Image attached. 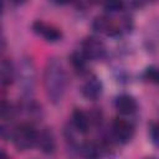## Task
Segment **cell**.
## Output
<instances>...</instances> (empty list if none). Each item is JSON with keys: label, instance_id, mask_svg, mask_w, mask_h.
Here are the masks:
<instances>
[{"label": "cell", "instance_id": "12", "mask_svg": "<svg viewBox=\"0 0 159 159\" xmlns=\"http://www.w3.org/2000/svg\"><path fill=\"white\" fill-rule=\"evenodd\" d=\"M16 78V68L10 58H2L0 65V81L4 87H9Z\"/></svg>", "mask_w": 159, "mask_h": 159}, {"label": "cell", "instance_id": "7", "mask_svg": "<svg viewBox=\"0 0 159 159\" xmlns=\"http://www.w3.org/2000/svg\"><path fill=\"white\" fill-rule=\"evenodd\" d=\"M92 27L97 34H103L108 36H114L120 32V27L108 15L96 16L92 22Z\"/></svg>", "mask_w": 159, "mask_h": 159}, {"label": "cell", "instance_id": "6", "mask_svg": "<svg viewBox=\"0 0 159 159\" xmlns=\"http://www.w3.org/2000/svg\"><path fill=\"white\" fill-rule=\"evenodd\" d=\"M32 31L41 36L42 39H45L47 42H57L62 39V32L61 30L52 25V24H48L46 21H42V20H36L32 22Z\"/></svg>", "mask_w": 159, "mask_h": 159}, {"label": "cell", "instance_id": "5", "mask_svg": "<svg viewBox=\"0 0 159 159\" xmlns=\"http://www.w3.org/2000/svg\"><path fill=\"white\" fill-rule=\"evenodd\" d=\"M81 52L86 56L87 60L98 61V60H102L104 57L106 46L98 37L88 36L81 43Z\"/></svg>", "mask_w": 159, "mask_h": 159}, {"label": "cell", "instance_id": "16", "mask_svg": "<svg viewBox=\"0 0 159 159\" xmlns=\"http://www.w3.org/2000/svg\"><path fill=\"white\" fill-rule=\"evenodd\" d=\"M143 76L148 82L154 83V84H159V68L158 67H155V66L147 67Z\"/></svg>", "mask_w": 159, "mask_h": 159}, {"label": "cell", "instance_id": "14", "mask_svg": "<svg viewBox=\"0 0 159 159\" xmlns=\"http://www.w3.org/2000/svg\"><path fill=\"white\" fill-rule=\"evenodd\" d=\"M16 113H17V108L12 103H9L6 101H2L1 102L0 116H1L2 123H9L10 124L14 120V118L16 117Z\"/></svg>", "mask_w": 159, "mask_h": 159}, {"label": "cell", "instance_id": "8", "mask_svg": "<svg viewBox=\"0 0 159 159\" xmlns=\"http://www.w3.org/2000/svg\"><path fill=\"white\" fill-rule=\"evenodd\" d=\"M103 92V84L101 82V80L96 76H91L88 77L82 87H81V93L82 96L86 98V99H89V101H96L101 97Z\"/></svg>", "mask_w": 159, "mask_h": 159}, {"label": "cell", "instance_id": "11", "mask_svg": "<svg viewBox=\"0 0 159 159\" xmlns=\"http://www.w3.org/2000/svg\"><path fill=\"white\" fill-rule=\"evenodd\" d=\"M72 127L78 132V133H87L91 125V116L86 113L81 108H75L72 112Z\"/></svg>", "mask_w": 159, "mask_h": 159}, {"label": "cell", "instance_id": "15", "mask_svg": "<svg viewBox=\"0 0 159 159\" xmlns=\"http://www.w3.org/2000/svg\"><path fill=\"white\" fill-rule=\"evenodd\" d=\"M70 61H71V65L73 67V70L78 73H83L86 71V67H87V58L86 56L80 51H76L73 52L71 56H70Z\"/></svg>", "mask_w": 159, "mask_h": 159}, {"label": "cell", "instance_id": "10", "mask_svg": "<svg viewBox=\"0 0 159 159\" xmlns=\"http://www.w3.org/2000/svg\"><path fill=\"white\" fill-rule=\"evenodd\" d=\"M116 109L123 114V116H129V114H133L137 109H138V103L135 101L134 97H132L130 94H119L117 98H116Z\"/></svg>", "mask_w": 159, "mask_h": 159}, {"label": "cell", "instance_id": "3", "mask_svg": "<svg viewBox=\"0 0 159 159\" xmlns=\"http://www.w3.org/2000/svg\"><path fill=\"white\" fill-rule=\"evenodd\" d=\"M37 137L39 132L34 124L30 122H24L14 128L11 140L17 150L24 152L37 145Z\"/></svg>", "mask_w": 159, "mask_h": 159}, {"label": "cell", "instance_id": "2", "mask_svg": "<svg viewBox=\"0 0 159 159\" xmlns=\"http://www.w3.org/2000/svg\"><path fill=\"white\" fill-rule=\"evenodd\" d=\"M16 80L24 99H31L36 87V66L31 56H22L16 68Z\"/></svg>", "mask_w": 159, "mask_h": 159}, {"label": "cell", "instance_id": "19", "mask_svg": "<svg viewBox=\"0 0 159 159\" xmlns=\"http://www.w3.org/2000/svg\"><path fill=\"white\" fill-rule=\"evenodd\" d=\"M144 159H158V158H155V157H147V158H144Z\"/></svg>", "mask_w": 159, "mask_h": 159}, {"label": "cell", "instance_id": "1", "mask_svg": "<svg viewBox=\"0 0 159 159\" xmlns=\"http://www.w3.org/2000/svg\"><path fill=\"white\" fill-rule=\"evenodd\" d=\"M68 84L67 72L58 57L47 58L43 67V89L50 103L60 104L66 94Z\"/></svg>", "mask_w": 159, "mask_h": 159}, {"label": "cell", "instance_id": "4", "mask_svg": "<svg viewBox=\"0 0 159 159\" xmlns=\"http://www.w3.org/2000/svg\"><path fill=\"white\" fill-rule=\"evenodd\" d=\"M111 134L118 143L125 144L132 140L134 135V127L130 122L123 118H114L111 123Z\"/></svg>", "mask_w": 159, "mask_h": 159}, {"label": "cell", "instance_id": "9", "mask_svg": "<svg viewBox=\"0 0 159 159\" xmlns=\"http://www.w3.org/2000/svg\"><path fill=\"white\" fill-rule=\"evenodd\" d=\"M37 147L43 154L52 155L56 152V138L51 128H42L39 132L37 137Z\"/></svg>", "mask_w": 159, "mask_h": 159}, {"label": "cell", "instance_id": "17", "mask_svg": "<svg viewBox=\"0 0 159 159\" xmlns=\"http://www.w3.org/2000/svg\"><path fill=\"white\" fill-rule=\"evenodd\" d=\"M124 7V4L120 1H109L107 4H104V11L107 14H116L122 11Z\"/></svg>", "mask_w": 159, "mask_h": 159}, {"label": "cell", "instance_id": "13", "mask_svg": "<svg viewBox=\"0 0 159 159\" xmlns=\"http://www.w3.org/2000/svg\"><path fill=\"white\" fill-rule=\"evenodd\" d=\"M80 154L83 159H99L101 149L93 142H84L80 147Z\"/></svg>", "mask_w": 159, "mask_h": 159}, {"label": "cell", "instance_id": "18", "mask_svg": "<svg viewBox=\"0 0 159 159\" xmlns=\"http://www.w3.org/2000/svg\"><path fill=\"white\" fill-rule=\"evenodd\" d=\"M150 139L153 144L159 148V123H155L150 127Z\"/></svg>", "mask_w": 159, "mask_h": 159}]
</instances>
